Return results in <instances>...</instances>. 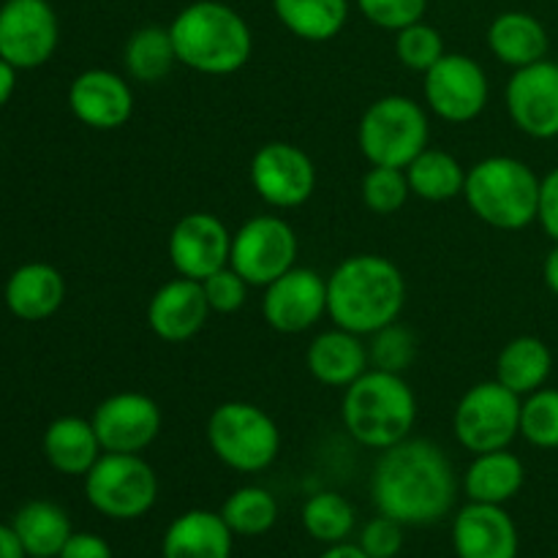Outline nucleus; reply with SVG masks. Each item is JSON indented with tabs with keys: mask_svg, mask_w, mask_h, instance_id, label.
Wrapping results in <instances>:
<instances>
[{
	"mask_svg": "<svg viewBox=\"0 0 558 558\" xmlns=\"http://www.w3.org/2000/svg\"><path fill=\"white\" fill-rule=\"evenodd\" d=\"M371 496L379 515L403 526H430L456 507V469L439 445L409 436L381 450L371 474Z\"/></svg>",
	"mask_w": 558,
	"mask_h": 558,
	"instance_id": "obj_1",
	"label": "nucleus"
},
{
	"mask_svg": "<svg viewBox=\"0 0 558 558\" xmlns=\"http://www.w3.org/2000/svg\"><path fill=\"white\" fill-rule=\"evenodd\" d=\"M407 305V278L379 254L347 256L327 276V316L336 327L368 338L392 325Z\"/></svg>",
	"mask_w": 558,
	"mask_h": 558,
	"instance_id": "obj_2",
	"label": "nucleus"
},
{
	"mask_svg": "<svg viewBox=\"0 0 558 558\" xmlns=\"http://www.w3.org/2000/svg\"><path fill=\"white\" fill-rule=\"evenodd\" d=\"M174 54L185 69L205 76H229L243 69L254 52L248 22L227 0H196L169 25Z\"/></svg>",
	"mask_w": 558,
	"mask_h": 558,
	"instance_id": "obj_3",
	"label": "nucleus"
},
{
	"mask_svg": "<svg viewBox=\"0 0 558 558\" xmlns=\"http://www.w3.org/2000/svg\"><path fill=\"white\" fill-rule=\"evenodd\" d=\"M341 420L357 445L381 452L412 436L417 398L403 374L368 368L343 390Z\"/></svg>",
	"mask_w": 558,
	"mask_h": 558,
	"instance_id": "obj_4",
	"label": "nucleus"
},
{
	"mask_svg": "<svg viewBox=\"0 0 558 558\" xmlns=\"http://www.w3.org/2000/svg\"><path fill=\"white\" fill-rule=\"evenodd\" d=\"M539 174L512 156H488L466 169L463 199L488 227L521 232L537 221Z\"/></svg>",
	"mask_w": 558,
	"mask_h": 558,
	"instance_id": "obj_5",
	"label": "nucleus"
},
{
	"mask_svg": "<svg viewBox=\"0 0 558 558\" xmlns=\"http://www.w3.org/2000/svg\"><path fill=\"white\" fill-rule=\"evenodd\" d=\"M428 145V109L409 96L376 98L357 123V147L371 167L407 169Z\"/></svg>",
	"mask_w": 558,
	"mask_h": 558,
	"instance_id": "obj_6",
	"label": "nucleus"
},
{
	"mask_svg": "<svg viewBox=\"0 0 558 558\" xmlns=\"http://www.w3.org/2000/svg\"><path fill=\"white\" fill-rule=\"evenodd\" d=\"M205 436L213 456L240 474L265 472L281 452V430L276 420L248 401L218 403L207 417Z\"/></svg>",
	"mask_w": 558,
	"mask_h": 558,
	"instance_id": "obj_7",
	"label": "nucleus"
},
{
	"mask_svg": "<svg viewBox=\"0 0 558 558\" xmlns=\"http://www.w3.org/2000/svg\"><path fill=\"white\" fill-rule=\"evenodd\" d=\"M85 496L109 521H136L158 501V477L134 452H104L85 474Z\"/></svg>",
	"mask_w": 558,
	"mask_h": 558,
	"instance_id": "obj_8",
	"label": "nucleus"
},
{
	"mask_svg": "<svg viewBox=\"0 0 558 558\" xmlns=\"http://www.w3.org/2000/svg\"><path fill=\"white\" fill-rule=\"evenodd\" d=\"M521 396L496 379L469 387L452 412L458 445L472 456L507 450L521 436Z\"/></svg>",
	"mask_w": 558,
	"mask_h": 558,
	"instance_id": "obj_9",
	"label": "nucleus"
},
{
	"mask_svg": "<svg viewBox=\"0 0 558 558\" xmlns=\"http://www.w3.org/2000/svg\"><path fill=\"white\" fill-rule=\"evenodd\" d=\"M300 240L292 223L281 216H254L232 232L229 267L240 272L251 287H262L281 278L298 265Z\"/></svg>",
	"mask_w": 558,
	"mask_h": 558,
	"instance_id": "obj_10",
	"label": "nucleus"
},
{
	"mask_svg": "<svg viewBox=\"0 0 558 558\" xmlns=\"http://www.w3.org/2000/svg\"><path fill=\"white\" fill-rule=\"evenodd\" d=\"M425 107L447 123H472L490 101V82L483 65L461 52H447L423 74Z\"/></svg>",
	"mask_w": 558,
	"mask_h": 558,
	"instance_id": "obj_11",
	"label": "nucleus"
},
{
	"mask_svg": "<svg viewBox=\"0 0 558 558\" xmlns=\"http://www.w3.org/2000/svg\"><path fill=\"white\" fill-rule=\"evenodd\" d=\"M251 185L265 205L276 210L303 207L316 191V167L303 147L292 142H267L248 167Z\"/></svg>",
	"mask_w": 558,
	"mask_h": 558,
	"instance_id": "obj_12",
	"label": "nucleus"
},
{
	"mask_svg": "<svg viewBox=\"0 0 558 558\" xmlns=\"http://www.w3.org/2000/svg\"><path fill=\"white\" fill-rule=\"evenodd\" d=\"M60 41V22L49 0H5L0 5V58L16 71L47 63Z\"/></svg>",
	"mask_w": 558,
	"mask_h": 558,
	"instance_id": "obj_13",
	"label": "nucleus"
},
{
	"mask_svg": "<svg viewBox=\"0 0 558 558\" xmlns=\"http://www.w3.org/2000/svg\"><path fill=\"white\" fill-rule=\"evenodd\" d=\"M262 316L283 336L314 330L327 316V278L314 267L294 265L265 287Z\"/></svg>",
	"mask_w": 558,
	"mask_h": 558,
	"instance_id": "obj_14",
	"label": "nucleus"
},
{
	"mask_svg": "<svg viewBox=\"0 0 558 558\" xmlns=\"http://www.w3.org/2000/svg\"><path fill=\"white\" fill-rule=\"evenodd\" d=\"M104 452L142 456L161 436V407L145 392H114L104 398L90 417Z\"/></svg>",
	"mask_w": 558,
	"mask_h": 558,
	"instance_id": "obj_15",
	"label": "nucleus"
},
{
	"mask_svg": "<svg viewBox=\"0 0 558 558\" xmlns=\"http://www.w3.org/2000/svg\"><path fill=\"white\" fill-rule=\"evenodd\" d=\"M507 114L521 134L532 140L558 136V63L539 60L512 71L505 90Z\"/></svg>",
	"mask_w": 558,
	"mask_h": 558,
	"instance_id": "obj_16",
	"label": "nucleus"
},
{
	"mask_svg": "<svg viewBox=\"0 0 558 558\" xmlns=\"http://www.w3.org/2000/svg\"><path fill=\"white\" fill-rule=\"evenodd\" d=\"M169 262L174 272L191 281H205L207 276L229 265L232 256V232L218 216L205 210L189 213L169 232Z\"/></svg>",
	"mask_w": 558,
	"mask_h": 558,
	"instance_id": "obj_17",
	"label": "nucleus"
},
{
	"mask_svg": "<svg viewBox=\"0 0 558 558\" xmlns=\"http://www.w3.org/2000/svg\"><path fill=\"white\" fill-rule=\"evenodd\" d=\"M69 107L82 125L93 131H118L134 114V90L123 74L87 69L69 87Z\"/></svg>",
	"mask_w": 558,
	"mask_h": 558,
	"instance_id": "obj_18",
	"label": "nucleus"
},
{
	"mask_svg": "<svg viewBox=\"0 0 558 558\" xmlns=\"http://www.w3.org/2000/svg\"><path fill=\"white\" fill-rule=\"evenodd\" d=\"M205 289L191 278H172L147 303V327L163 343H185L205 330L210 319Z\"/></svg>",
	"mask_w": 558,
	"mask_h": 558,
	"instance_id": "obj_19",
	"label": "nucleus"
},
{
	"mask_svg": "<svg viewBox=\"0 0 558 558\" xmlns=\"http://www.w3.org/2000/svg\"><path fill=\"white\" fill-rule=\"evenodd\" d=\"M452 548L458 558H518L521 537L505 507L469 501L452 523Z\"/></svg>",
	"mask_w": 558,
	"mask_h": 558,
	"instance_id": "obj_20",
	"label": "nucleus"
},
{
	"mask_svg": "<svg viewBox=\"0 0 558 558\" xmlns=\"http://www.w3.org/2000/svg\"><path fill=\"white\" fill-rule=\"evenodd\" d=\"M305 365L319 385L347 390L352 381H357L371 368L368 343L357 332L332 325V330L319 332L308 343Z\"/></svg>",
	"mask_w": 558,
	"mask_h": 558,
	"instance_id": "obj_21",
	"label": "nucleus"
},
{
	"mask_svg": "<svg viewBox=\"0 0 558 558\" xmlns=\"http://www.w3.org/2000/svg\"><path fill=\"white\" fill-rule=\"evenodd\" d=\"M234 534L221 512L189 510L174 518L161 539L163 558H232Z\"/></svg>",
	"mask_w": 558,
	"mask_h": 558,
	"instance_id": "obj_22",
	"label": "nucleus"
},
{
	"mask_svg": "<svg viewBox=\"0 0 558 558\" xmlns=\"http://www.w3.org/2000/svg\"><path fill=\"white\" fill-rule=\"evenodd\" d=\"M65 300V278L58 267L31 262L5 281V305L22 322H44L60 311Z\"/></svg>",
	"mask_w": 558,
	"mask_h": 558,
	"instance_id": "obj_23",
	"label": "nucleus"
},
{
	"mask_svg": "<svg viewBox=\"0 0 558 558\" xmlns=\"http://www.w3.org/2000/svg\"><path fill=\"white\" fill-rule=\"evenodd\" d=\"M41 447L49 466L65 477H85L104 456V447L90 420L74 417V414L52 420L44 430Z\"/></svg>",
	"mask_w": 558,
	"mask_h": 558,
	"instance_id": "obj_24",
	"label": "nucleus"
},
{
	"mask_svg": "<svg viewBox=\"0 0 558 558\" xmlns=\"http://www.w3.org/2000/svg\"><path fill=\"white\" fill-rule=\"evenodd\" d=\"M488 49L496 60L515 69L548 58L550 38L543 22L529 11H501L488 25Z\"/></svg>",
	"mask_w": 558,
	"mask_h": 558,
	"instance_id": "obj_25",
	"label": "nucleus"
},
{
	"mask_svg": "<svg viewBox=\"0 0 558 558\" xmlns=\"http://www.w3.org/2000/svg\"><path fill=\"white\" fill-rule=\"evenodd\" d=\"M526 483V466L515 452H480L463 472V494L477 505H501L515 499Z\"/></svg>",
	"mask_w": 558,
	"mask_h": 558,
	"instance_id": "obj_26",
	"label": "nucleus"
},
{
	"mask_svg": "<svg viewBox=\"0 0 558 558\" xmlns=\"http://www.w3.org/2000/svg\"><path fill=\"white\" fill-rule=\"evenodd\" d=\"M550 374H554V352L537 336L512 338L496 357V381L521 398L548 385Z\"/></svg>",
	"mask_w": 558,
	"mask_h": 558,
	"instance_id": "obj_27",
	"label": "nucleus"
},
{
	"mask_svg": "<svg viewBox=\"0 0 558 558\" xmlns=\"http://www.w3.org/2000/svg\"><path fill=\"white\" fill-rule=\"evenodd\" d=\"M11 526L20 534L27 558H58L63 545L74 534L69 512L54 505V501L44 499L22 505Z\"/></svg>",
	"mask_w": 558,
	"mask_h": 558,
	"instance_id": "obj_28",
	"label": "nucleus"
},
{
	"mask_svg": "<svg viewBox=\"0 0 558 558\" xmlns=\"http://www.w3.org/2000/svg\"><path fill=\"white\" fill-rule=\"evenodd\" d=\"M278 22L308 44L336 38L349 22V0H272Z\"/></svg>",
	"mask_w": 558,
	"mask_h": 558,
	"instance_id": "obj_29",
	"label": "nucleus"
},
{
	"mask_svg": "<svg viewBox=\"0 0 558 558\" xmlns=\"http://www.w3.org/2000/svg\"><path fill=\"white\" fill-rule=\"evenodd\" d=\"M407 178L412 196L439 205V202H450L456 199V196H463L466 167H463L452 153L428 145L412 163H409Z\"/></svg>",
	"mask_w": 558,
	"mask_h": 558,
	"instance_id": "obj_30",
	"label": "nucleus"
},
{
	"mask_svg": "<svg viewBox=\"0 0 558 558\" xmlns=\"http://www.w3.org/2000/svg\"><path fill=\"white\" fill-rule=\"evenodd\" d=\"M178 65L172 33L161 25H145L129 36L123 47V69L129 80L142 85H156L167 80Z\"/></svg>",
	"mask_w": 558,
	"mask_h": 558,
	"instance_id": "obj_31",
	"label": "nucleus"
},
{
	"mask_svg": "<svg viewBox=\"0 0 558 558\" xmlns=\"http://www.w3.org/2000/svg\"><path fill=\"white\" fill-rule=\"evenodd\" d=\"M221 518L232 529L234 537H262L278 521V501L270 490L259 485H245L229 494L223 501Z\"/></svg>",
	"mask_w": 558,
	"mask_h": 558,
	"instance_id": "obj_32",
	"label": "nucleus"
},
{
	"mask_svg": "<svg viewBox=\"0 0 558 558\" xmlns=\"http://www.w3.org/2000/svg\"><path fill=\"white\" fill-rule=\"evenodd\" d=\"M354 523H357V512L352 501L336 490H319L303 507V529L327 548L347 543L349 534L354 532Z\"/></svg>",
	"mask_w": 558,
	"mask_h": 558,
	"instance_id": "obj_33",
	"label": "nucleus"
},
{
	"mask_svg": "<svg viewBox=\"0 0 558 558\" xmlns=\"http://www.w3.org/2000/svg\"><path fill=\"white\" fill-rule=\"evenodd\" d=\"M521 436L537 450H558V390L539 387L521 403Z\"/></svg>",
	"mask_w": 558,
	"mask_h": 558,
	"instance_id": "obj_34",
	"label": "nucleus"
},
{
	"mask_svg": "<svg viewBox=\"0 0 558 558\" xmlns=\"http://www.w3.org/2000/svg\"><path fill=\"white\" fill-rule=\"evenodd\" d=\"M360 196H363V205L376 216H396L412 196L407 169L371 167L360 183Z\"/></svg>",
	"mask_w": 558,
	"mask_h": 558,
	"instance_id": "obj_35",
	"label": "nucleus"
},
{
	"mask_svg": "<svg viewBox=\"0 0 558 558\" xmlns=\"http://www.w3.org/2000/svg\"><path fill=\"white\" fill-rule=\"evenodd\" d=\"M445 54V38H441V33L436 31L434 25H428V22L420 20L396 33V58L401 60L403 69L425 74V71L434 69Z\"/></svg>",
	"mask_w": 558,
	"mask_h": 558,
	"instance_id": "obj_36",
	"label": "nucleus"
},
{
	"mask_svg": "<svg viewBox=\"0 0 558 558\" xmlns=\"http://www.w3.org/2000/svg\"><path fill=\"white\" fill-rule=\"evenodd\" d=\"M368 338L371 368L403 374L414 363V357H417V338H414V332L409 327L398 325V322L381 327V330H376Z\"/></svg>",
	"mask_w": 558,
	"mask_h": 558,
	"instance_id": "obj_37",
	"label": "nucleus"
},
{
	"mask_svg": "<svg viewBox=\"0 0 558 558\" xmlns=\"http://www.w3.org/2000/svg\"><path fill=\"white\" fill-rule=\"evenodd\" d=\"M354 3L371 25L392 33L420 22L428 11V0H354Z\"/></svg>",
	"mask_w": 558,
	"mask_h": 558,
	"instance_id": "obj_38",
	"label": "nucleus"
},
{
	"mask_svg": "<svg viewBox=\"0 0 558 558\" xmlns=\"http://www.w3.org/2000/svg\"><path fill=\"white\" fill-rule=\"evenodd\" d=\"M199 283L205 289L207 305H210L213 314H238L248 303L251 283L234 267H221V270L213 272V276H207Z\"/></svg>",
	"mask_w": 558,
	"mask_h": 558,
	"instance_id": "obj_39",
	"label": "nucleus"
},
{
	"mask_svg": "<svg viewBox=\"0 0 558 558\" xmlns=\"http://www.w3.org/2000/svg\"><path fill=\"white\" fill-rule=\"evenodd\" d=\"M403 523L387 515H376L360 532V548L371 558H396L403 548Z\"/></svg>",
	"mask_w": 558,
	"mask_h": 558,
	"instance_id": "obj_40",
	"label": "nucleus"
},
{
	"mask_svg": "<svg viewBox=\"0 0 558 558\" xmlns=\"http://www.w3.org/2000/svg\"><path fill=\"white\" fill-rule=\"evenodd\" d=\"M537 223L554 243H558V167L539 180Z\"/></svg>",
	"mask_w": 558,
	"mask_h": 558,
	"instance_id": "obj_41",
	"label": "nucleus"
},
{
	"mask_svg": "<svg viewBox=\"0 0 558 558\" xmlns=\"http://www.w3.org/2000/svg\"><path fill=\"white\" fill-rule=\"evenodd\" d=\"M58 558H114L112 548L104 537L90 532H74L63 545Z\"/></svg>",
	"mask_w": 558,
	"mask_h": 558,
	"instance_id": "obj_42",
	"label": "nucleus"
},
{
	"mask_svg": "<svg viewBox=\"0 0 558 558\" xmlns=\"http://www.w3.org/2000/svg\"><path fill=\"white\" fill-rule=\"evenodd\" d=\"M0 558H27L20 534L5 523H0Z\"/></svg>",
	"mask_w": 558,
	"mask_h": 558,
	"instance_id": "obj_43",
	"label": "nucleus"
},
{
	"mask_svg": "<svg viewBox=\"0 0 558 558\" xmlns=\"http://www.w3.org/2000/svg\"><path fill=\"white\" fill-rule=\"evenodd\" d=\"M16 90V69L9 63V60L0 58V107L9 104V98L14 96Z\"/></svg>",
	"mask_w": 558,
	"mask_h": 558,
	"instance_id": "obj_44",
	"label": "nucleus"
},
{
	"mask_svg": "<svg viewBox=\"0 0 558 558\" xmlns=\"http://www.w3.org/2000/svg\"><path fill=\"white\" fill-rule=\"evenodd\" d=\"M543 281L545 287L550 289V292L558 298V243H554V248L545 254V262H543Z\"/></svg>",
	"mask_w": 558,
	"mask_h": 558,
	"instance_id": "obj_45",
	"label": "nucleus"
},
{
	"mask_svg": "<svg viewBox=\"0 0 558 558\" xmlns=\"http://www.w3.org/2000/svg\"><path fill=\"white\" fill-rule=\"evenodd\" d=\"M319 558H371L365 554L360 545H349V543H338V545H330V548L325 550Z\"/></svg>",
	"mask_w": 558,
	"mask_h": 558,
	"instance_id": "obj_46",
	"label": "nucleus"
},
{
	"mask_svg": "<svg viewBox=\"0 0 558 558\" xmlns=\"http://www.w3.org/2000/svg\"><path fill=\"white\" fill-rule=\"evenodd\" d=\"M556 63H558V60H556Z\"/></svg>",
	"mask_w": 558,
	"mask_h": 558,
	"instance_id": "obj_47",
	"label": "nucleus"
}]
</instances>
